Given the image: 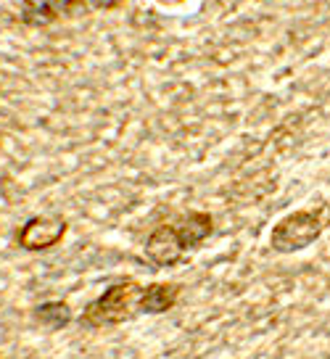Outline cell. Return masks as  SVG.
Here are the masks:
<instances>
[{
	"label": "cell",
	"instance_id": "obj_10",
	"mask_svg": "<svg viewBox=\"0 0 330 359\" xmlns=\"http://www.w3.org/2000/svg\"><path fill=\"white\" fill-rule=\"evenodd\" d=\"M161 6H177V3H182V0H159Z\"/></svg>",
	"mask_w": 330,
	"mask_h": 359
},
{
	"label": "cell",
	"instance_id": "obj_7",
	"mask_svg": "<svg viewBox=\"0 0 330 359\" xmlns=\"http://www.w3.org/2000/svg\"><path fill=\"white\" fill-rule=\"evenodd\" d=\"M180 283H151L143 291V314H164L180 299Z\"/></svg>",
	"mask_w": 330,
	"mask_h": 359
},
{
	"label": "cell",
	"instance_id": "obj_4",
	"mask_svg": "<svg viewBox=\"0 0 330 359\" xmlns=\"http://www.w3.org/2000/svg\"><path fill=\"white\" fill-rule=\"evenodd\" d=\"M185 243L174 224H159L153 227L143 243V254L153 267H174L185 257Z\"/></svg>",
	"mask_w": 330,
	"mask_h": 359
},
{
	"label": "cell",
	"instance_id": "obj_1",
	"mask_svg": "<svg viewBox=\"0 0 330 359\" xmlns=\"http://www.w3.org/2000/svg\"><path fill=\"white\" fill-rule=\"evenodd\" d=\"M143 291H146V285L135 283L132 278L111 283L95 302H90L82 309L80 325L98 330V327H114L135 320L143 314Z\"/></svg>",
	"mask_w": 330,
	"mask_h": 359
},
{
	"label": "cell",
	"instance_id": "obj_9",
	"mask_svg": "<svg viewBox=\"0 0 330 359\" xmlns=\"http://www.w3.org/2000/svg\"><path fill=\"white\" fill-rule=\"evenodd\" d=\"M125 0H90V8H95V11H114Z\"/></svg>",
	"mask_w": 330,
	"mask_h": 359
},
{
	"label": "cell",
	"instance_id": "obj_5",
	"mask_svg": "<svg viewBox=\"0 0 330 359\" xmlns=\"http://www.w3.org/2000/svg\"><path fill=\"white\" fill-rule=\"evenodd\" d=\"M85 8H90V0H40V3L24 0L19 19L24 27H48V24L69 19Z\"/></svg>",
	"mask_w": 330,
	"mask_h": 359
},
{
	"label": "cell",
	"instance_id": "obj_3",
	"mask_svg": "<svg viewBox=\"0 0 330 359\" xmlns=\"http://www.w3.org/2000/svg\"><path fill=\"white\" fill-rule=\"evenodd\" d=\"M69 224L64 217H29L27 222L19 227L16 233V243L24 251H48V248L58 246L64 236H67Z\"/></svg>",
	"mask_w": 330,
	"mask_h": 359
},
{
	"label": "cell",
	"instance_id": "obj_8",
	"mask_svg": "<svg viewBox=\"0 0 330 359\" xmlns=\"http://www.w3.org/2000/svg\"><path fill=\"white\" fill-rule=\"evenodd\" d=\"M34 323H40L48 330H61L71 323V309L67 302H43L34 306Z\"/></svg>",
	"mask_w": 330,
	"mask_h": 359
},
{
	"label": "cell",
	"instance_id": "obj_2",
	"mask_svg": "<svg viewBox=\"0 0 330 359\" xmlns=\"http://www.w3.org/2000/svg\"><path fill=\"white\" fill-rule=\"evenodd\" d=\"M322 233V222L315 212H294L283 217L270 233V246L277 254H296L312 246Z\"/></svg>",
	"mask_w": 330,
	"mask_h": 359
},
{
	"label": "cell",
	"instance_id": "obj_6",
	"mask_svg": "<svg viewBox=\"0 0 330 359\" xmlns=\"http://www.w3.org/2000/svg\"><path fill=\"white\" fill-rule=\"evenodd\" d=\"M174 227H177V233H180L185 248L191 251V248H195L198 243H204L206 238L214 233V217L206 212H188L185 217L177 219Z\"/></svg>",
	"mask_w": 330,
	"mask_h": 359
}]
</instances>
